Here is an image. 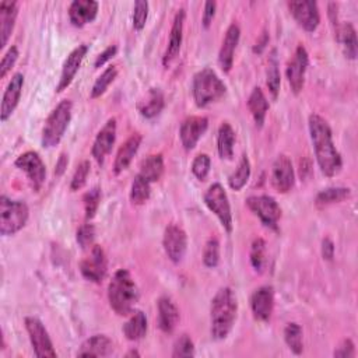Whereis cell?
Returning <instances> with one entry per match:
<instances>
[{
    "mask_svg": "<svg viewBox=\"0 0 358 358\" xmlns=\"http://www.w3.org/2000/svg\"><path fill=\"white\" fill-rule=\"evenodd\" d=\"M310 133L322 173L329 178L336 176L341 171L343 161L333 143L332 129L321 115L312 113L310 116Z\"/></svg>",
    "mask_w": 358,
    "mask_h": 358,
    "instance_id": "6da1fadb",
    "label": "cell"
},
{
    "mask_svg": "<svg viewBox=\"0 0 358 358\" xmlns=\"http://www.w3.org/2000/svg\"><path fill=\"white\" fill-rule=\"evenodd\" d=\"M238 304L234 291L223 287L217 291L210 307V333L216 340L225 339L235 322Z\"/></svg>",
    "mask_w": 358,
    "mask_h": 358,
    "instance_id": "7a4b0ae2",
    "label": "cell"
},
{
    "mask_svg": "<svg viewBox=\"0 0 358 358\" xmlns=\"http://www.w3.org/2000/svg\"><path fill=\"white\" fill-rule=\"evenodd\" d=\"M108 300L115 314L121 317L132 314L139 301V288L126 269H119L113 274L108 285Z\"/></svg>",
    "mask_w": 358,
    "mask_h": 358,
    "instance_id": "3957f363",
    "label": "cell"
},
{
    "mask_svg": "<svg viewBox=\"0 0 358 358\" xmlns=\"http://www.w3.org/2000/svg\"><path fill=\"white\" fill-rule=\"evenodd\" d=\"M227 93V87L223 80L217 76L213 69H202L194 77L192 94L195 104L199 108H205L218 100H221Z\"/></svg>",
    "mask_w": 358,
    "mask_h": 358,
    "instance_id": "277c9868",
    "label": "cell"
},
{
    "mask_svg": "<svg viewBox=\"0 0 358 358\" xmlns=\"http://www.w3.org/2000/svg\"><path fill=\"white\" fill-rule=\"evenodd\" d=\"M72 119V102L64 100L48 116L42 129V146L52 149L61 143Z\"/></svg>",
    "mask_w": 358,
    "mask_h": 358,
    "instance_id": "5b68a950",
    "label": "cell"
},
{
    "mask_svg": "<svg viewBox=\"0 0 358 358\" xmlns=\"http://www.w3.org/2000/svg\"><path fill=\"white\" fill-rule=\"evenodd\" d=\"M30 210L26 202L12 200L8 196L0 198V234L15 235L23 229L28 221Z\"/></svg>",
    "mask_w": 358,
    "mask_h": 358,
    "instance_id": "8992f818",
    "label": "cell"
},
{
    "mask_svg": "<svg viewBox=\"0 0 358 358\" xmlns=\"http://www.w3.org/2000/svg\"><path fill=\"white\" fill-rule=\"evenodd\" d=\"M205 203L210 211H213L220 220L224 229L231 234L232 232V214L231 206L228 202L227 192L220 184H213L205 194Z\"/></svg>",
    "mask_w": 358,
    "mask_h": 358,
    "instance_id": "52a82bcc",
    "label": "cell"
},
{
    "mask_svg": "<svg viewBox=\"0 0 358 358\" xmlns=\"http://www.w3.org/2000/svg\"><path fill=\"white\" fill-rule=\"evenodd\" d=\"M247 206L256 217H259L265 227L277 229L279 220L281 218V207L274 198L267 195L251 196L247 199Z\"/></svg>",
    "mask_w": 358,
    "mask_h": 358,
    "instance_id": "ba28073f",
    "label": "cell"
},
{
    "mask_svg": "<svg viewBox=\"0 0 358 358\" xmlns=\"http://www.w3.org/2000/svg\"><path fill=\"white\" fill-rule=\"evenodd\" d=\"M24 323L35 355L41 358H55L56 351L44 323L34 317H27Z\"/></svg>",
    "mask_w": 358,
    "mask_h": 358,
    "instance_id": "9c48e42d",
    "label": "cell"
},
{
    "mask_svg": "<svg viewBox=\"0 0 358 358\" xmlns=\"http://www.w3.org/2000/svg\"><path fill=\"white\" fill-rule=\"evenodd\" d=\"M162 247L172 263H181L188 248L187 232L175 224H169L164 231Z\"/></svg>",
    "mask_w": 358,
    "mask_h": 358,
    "instance_id": "30bf717a",
    "label": "cell"
},
{
    "mask_svg": "<svg viewBox=\"0 0 358 358\" xmlns=\"http://www.w3.org/2000/svg\"><path fill=\"white\" fill-rule=\"evenodd\" d=\"M310 65V56L305 46L300 45L287 65V79L295 95L300 94L305 84V73Z\"/></svg>",
    "mask_w": 358,
    "mask_h": 358,
    "instance_id": "8fae6325",
    "label": "cell"
},
{
    "mask_svg": "<svg viewBox=\"0 0 358 358\" xmlns=\"http://www.w3.org/2000/svg\"><path fill=\"white\" fill-rule=\"evenodd\" d=\"M288 9L295 19V21L300 24L305 31L314 32L319 23H321V15L318 9V3L312 2V0H300V2H288Z\"/></svg>",
    "mask_w": 358,
    "mask_h": 358,
    "instance_id": "7c38bea8",
    "label": "cell"
},
{
    "mask_svg": "<svg viewBox=\"0 0 358 358\" xmlns=\"http://www.w3.org/2000/svg\"><path fill=\"white\" fill-rule=\"evenodd\" d=\"M15 164L19 169L26 172L27 178L30 179V182L35 191H39L42 188L46 178V168L37 151H27L21 154Z\"/></svg>",
    "mask_w": 358,
    "mask_h": 358,
    "instance_id": "4fadbf2b",
    "label": "cell"
},
{
    "mask_svg": "<svg viewBox=\"0 0 358 358\" xmlns=\"http://www.w3.org/2000/svg\"><path fill=\"white\" fill-rule=\"evenodd\" d=\"M270 181L279 194H287L294 188L295 173L291 160L285 154H280L272 167Z\"/></svg>",
    "mask_w": 358,
    "mask_h": 358,
    "instance_id": "5bb4252c",
    "label": "cell"
},
{
    "mask_svg": "<svg viewBox=\"0 0 358 358\" xmlns=\"http://www.w3.org/2000/svg\"><path fill=\"white\" fill-rule=\"evenodd\" d=\"M80 272L86 280L97 284L102 283L108 272V262H106L105 252L101 247L98 245L93 247L90 255L82 262Z\"/></svg>",
    "mask_w": 358,
    "mask_h": 358,
    "instance_id": "9a60e30c",
    "label": "cell"
},
{
    "mask_svg": "<svg viewBox=\"0 0 358 358\" xmlns=\"http://www.w3.org/2000/svg\"><path fill=\"white\" fill-rule=\"evenodd\" d=\"M185 17H187L185 9H179L175 15L172 28H171V34H169V39H168V45H167V49H165V53H164V57H162V65L165 68H168L178 57L179 52H181Z\"/></svg>",
    "mask_w": 358,
    "mask_h": 358,
    "instance_id": "2e32d148",
    "label": "cell"
},
{
    "mask_svg": "<svg viewBox=\"0 0 358 358\" xmlns=\"http://www.w3.org/2000/svg\"><path fill=\"white\" fill-rule=\"evenodd\" d=\"M209 128V119L205 116H189L181 125L179 136H181L182 146L187 151H191L196 147L200 138L206 133Z\"/></svg>",
    "mask_w": 358,
    "mask_h": 358,
    "instance_id": "e0dca14e",
    "label": "cell"
},
{
    "mask_svg": "<svg viewBox=\"0 0 358 358\" xmlns=\"http://www.w3.org/2000/svg\"><path fill=\"white\" fill-rule=\"evenodd\" d=\"M88 52V45H79L76 49H73L69 56L66 57V61L64 64V68H62V75H61V79H59V83L56 86V93H62L64 90H66L72 82L75 80L84 57Z\"/></svg>",
    "mask_w": 358,
    "mask_h": 358,
    "instance_id": "ac0fdd59",
    "label": "cell"
},
{
    "mask_svg": "<svg viewBox=\"0 0 358 358\" xmlns=\"http://www.w3.org/2000/svg\"><path fill=\"white\" fill-rule=\"evenodd\" d=\"M251 308L256 321L267 322L274 308V290L270 285H262L251 296Z\"/></svg>",
    "mask_w": 358,
    "mask_h": 358,
    "instance_id": "d6986e66",
    "label": "cell"
},
{
    "mask_svg": "<svg viewBox=\"0 0 358 358\" xmlns=\"http://www.w3.org/2000/svg\"><path fill=\"white\" fill-rule=\"evenodd\" d=\"M116 140V119L111 117L98 132L93 144V157L98 164H104L105 157L111 153Z\"/></svg>",
    "mask_w": 358,
    "mask_h": 358,
    "instance_id": "ffe728a7",
    "label": "cell"
},
{
    "mask_svg": "<svg viewBox=\"0 0 358 358\" xmlns=\"http://www.w3.org/2000/svg\"><path fill=\"white\" fill-rule=\"evenodd\" d=\"M241 37V30L235 23L231 24L225 32L220 53H218V65L224 73L231 72L232 65H234V55L238 42H240Z\"/></svg>",
    "mask_w": 358,
    "mask_h": 358,
    "instance_id": "44dd1931",
    "label": "cell"
},
{
    "mask_svg": "<svg viewBox=\"0 0 358 358\" xmlns=\"http://www.w3.org/2000/svg\"><path fill=\"white\" fill-rule=\"evenodd\" d=\"M24 86V76L21 73H16L10 83L8 84V88L3 94L2 100V109H0V119L2 122H6L8 119L12 116L15 109L19 105V101L21 98V91Z\"/></svg>",
    "mask_w": 358,
    "mask_h": 358,
    "instance_id": "7402d4cb",
    "label": "cell"
},
{
    "mask_svg": "<svg viewBox=\"0 0 358 358\" xmlns=\"http://www.w3.org/2000/svg\"><path fill=\"white\" fill-rule=\"evenodd\" d=\"M100 5L94 0H75L69 8V19L75 27H84L93 23L98 15Z\"/></svg>",
    "mask_w": 358,
    "mask_h": 358,
    "instance_id": "603a6c76",
    "label": "cell"
},
{
    "mask_svg": "<svg viewBox=\"0 0 358 358\" xmlns=\"http://www.w3.org/2000/svg\"><path fill=\"white\" fill-rule=\"evenodd\" d=\"M19 15V5L12 0L0 3V46L5 48L13 32L16 19Z\"/></svg>",
    "mask_w": 358,
    "mask_h": 358,
    "instance_id": "cb8c5ba5",
    "label": "cell"
},
{
    "mask_svg": "<svg viewBox=\"0 0 358 358\" xmlns=\"http://www.w3.org/2000/svg\"><path fill=\"white\" fill-rule=\"evenodd\" d=\"M142 140H143L142 135L135 133L122 144L121 149H119V151L115 157V162H113V172L116 175L124 172L131 165L133 157L136 156V153L142 144Z\"/></svg>",
    "mask_w": 358,
    "mask_h": 358,
    "instance_id": "d4e9b609",
    "label": "cell"
},
{
    "mask_svg": "<svg viewBox=\"0 0 358 358\" xmlns=\"http://www.w3.org/2000/svg\"><path fill=\"white\" fill-rule=\"evenodd\" d=\"M179 322V310L168 296L158 300V328L164 333H172Z\"/></svg>",
    "mask_w": 358,
    "mask_h": 358,
    "instance_id": "484cf974",
    "label": "cell"
},
{
    "mask_svg": "<svg viewBox=\"0 0 358 358\" xmlns=\"http://www.w3.org/2000/svg\"><path fill=\"white\" fill-rule=\"evenodd\" d=\"M113 343L105 335H94L87 339L80 350L77 351L79 357H106L112 352Z\"/></svg>",
    "mask_w": 358,
    "mask_h": 358,
    "instance_id": "4316f807",
    "label": "cell"
},
{
    "mask_svg": "<svg viewBox=\"0 0 358 358\" xmlns=\"http://www.w3.org/2000/svg\"><path fill=\"white\" fill-rule=\"evenodd\" d=\"M269 106H270L269 101L265 97L263 91L259 87L254 88V91L251 93L249 100H248V108H249V112H251V115H252L254 121H255L258 128L263 126L265 119H266V113L269 111Z\"/></svg>",
    "mask_w": 358,
    "mask_h": 358,
    "instance_id": "83f0119b",
    "label": "cell"
},
{
    "mask_svg": "<svg viewBox=\"0 0 358 358\" xmlns=\"http://www.w3.org/2000/svg\"><path fill=\"white\" fill-rule=\"evenodd\" d=\"M335 32H336V39L343 46L346 57L354 61V59L357 57V32H355V28L352 27V24H350V23H346L343 26L339 24V27L335 30Z\"/></svg>",
    "mask_w": 358,
    "mask_h": 358,
    "instance_id": "f1b7e54d",
    "label": "cell"
},
{
    "mask_svg": "<svg viewBox=\"0 0 358 358\" xmlns=\"http://www.w3.org/2000/svg\"><path fill=\"white\" fill-rule=\"evenodd\" d=\"M164 94L160 88H151L144 101L139 104V112L146 119L156 117L164 108Z\"/></svg>",
    "mask_w": 358,
    "mask_h": 358,
    "instance_id": "f546056e",
    "label": "cell"
},
{
    "mask_svg": "<svg viewBox=\"0 0 358 358\" xmlns=\"http://www.w3.org/2000/svg\"><path fill=\"white\" fill-rule=\"evenodd\" d=\"M234 143H235V132L228 122H224L217 135V150L218 156L223 160H232L234 157Z\"/></svg>",
    "mask_w": 358,
    "mask_h": 358,
    "instance_id": "4dcf8cb0",
    "label": "cell"
},
{
    "mask_svg": "<svg viewBox=\"0 0 358 358\" xmlns=\"http://www.w3.org/2000/svg\"><path fill=\"white\" fill-rule=\"evenodd\" d=\"M143 178H146L150 184L160 181L164 173V158L161 154H151L146 157L140 164V172Z\"/></svg>",
    "mask_w": 358,
    "mask_h": 358,
    "instance_id": "1f68e13d",
    "label": "cell"
},
{
    "mask_svg": "<svg viewBox=\"0 0 358 358\" xmlns=\"http://www.w3.org/2000/svg\"><path fill=\"white\" fill-rule=\"evenodd\" d=\"M251 178V162L247 154H244L238 162V167L228 178V185L232 191H241L249 181Z\"/></svg>",
    "mask_w": 358,
    "mask_h": 358,
    "instance_id": "d6a6232c",
    "label": "cell"
},
{
    "mask_svg": "<svg viewBox=\"0 0 358 358\" xmlns=\"http://www.w3.org/2000/svg\"><path fill=\"white\" fill-rule=\"evenodd\" d=\"M124 335L131 341L142 340L147 333V318L142 311L135 312L131 319L124 325Z\"/></svg>",
    "mask_w": 358,
    "mask_h": 358,
    "instance_id": "836d02e7",
    "label": "cell"
},
{
    "mask_svg": "<svg viewBox=\"0 0 358 358\" xmlns=\"http://www.w3.org/2000/svg\"><path fill=\"white\" fill-rule=\"evenodd\" d=\"M279 57H277V50L273 49L269 55V61H267V70H266V84L269 87V91L272 94V97L276 100L280 91V69H279Z\"/></svg>",
    "mask_w": 358,
    "mask_h": 358,
    "instance_id": "e575fe53",
    "label": "cell"
},
{
    "mask_svg": "<svg viewBox=\"0 0 358 358\" xmlns=\"http://www.w3.org/2000/svg\"><path fill=\"white\" fill-rule=\"evenodd\" d=\"M351 196V191L348 188H328L318 194L315 199V205L318 207H328L335 203H340Z\"/></svg>",
    "mask_w": 358,
    "mask_h": 358,
    "instance_id": "d590c367",
    "label": "cell"
},
{
    "mask_svg": "<svg viewBox=\"0 0 358 358\" xmlns=\"http://www.w3.org/2000/svg\"><path fill=\"white\" fill-rule=\"evenodd\" d=\"M151 184L147 181L146 178H143L140 173H138L132 182V189H131V200L133 205L140 206L144 205L151 195Z\"/></svg>",
    "mask_w": 358,
    "mask_h": 358,
    "instance_id": "8d00e7d4",
    "label": "cell"
},
{
    "mask_svg": "<svg viewBox=\"0 0 358 358\" xmlns=\"http://www.w3.org/2000/svg\"><path fill=\"white\" fill-rule=\"evenodd\" d=\"M284 341L295 355H300L304 350L301 326L294 322L288 323L284 329Z\"/></svg>",
    "mask_w": 358,
    "mask_h": 358,
    "instance_id": "74e56055",
    "label": "cell"
},
{
    "mask_svg": "<svg viewBox=\"0 0 358 358\" xmlns=\"http://www.w3.org/2000/svg\"><path fill=\"white\" fill-rule=\"evenodd\" d=\"M117 76V69L115 66H109L106 68L102 75L95 80L93 88H91V98H98L101 97L106 88L109 87V84L113 83V80L116 79Z\"/></svg>",
    "mask_w": 358,
    "mask_h": 358,
    "instance_id": "f35d334b",
    "label": "cell"
},
{
    "mask_svg": "<svg viewBox=\"0 0 358 358\" xmlns=\"http://www.w3.org/2000/svg\"><path fill=\"white\" fill-rule=\"evenodd\" d=\"M195 344L188 335H182L176 339L172 350L173 358H189L195 357Z\"/></svg>",
    "mask_w": 358,
    "mask_h": 358,
    "instance_id": "ab89813d",
    "label": "cell"
},
{
    "mask_svg": "<svg viewBox=\"0 0 358 358\" xmlns=\"http://www.w3.org/2000/svg\"><path fill=\"white\" fill-rule=\"evenodd\" d=\"M220 262V243L217 238H210L203 251V263L206 267L214 269Z\"/></svg>",
    "mask_w": 358,
    "mask_h": 358,
    "instance_id": "60d3db41",
    "label": "cell"
},
{
    "mask_svg": "<svg viewBox=\"0 0 358 358\" xmlns=\"http://www.w3.org/2000/svg\"><path fill=\"white\" fill-rule=\"evenodd\" d=\"M84 210H86V217L90 220L95 216L98 207H100V202H101V189L100 188H93L90 189L84 198Z\"/></svg>",
    "mask_w": 358,
    "mask_h": 358,
    "instance_id": "b9f144b4",
    "label": "cell"
},
{
    "mask_svg": "<svg viewBox=\"0 0 358 358\" xmlns=\"http://www.w3.org/2000/svg\"><path fill=\"white\" fill-rule=\"evenodd\" d=\"M265 252H266V244L262 238H258V240L254 241L252 248H251V263L256 272L263 270Z\"/></svg>",
    "mask_w": 358,
    "mask_h": 358,
    "instance_id": "7bdbcfd3",
    "label": "cell"
},
{
    "mask_svg": "<svg viewBox=\"0 0 358 358\" xmlns=\"http://www.w3.org/2000/svg\"><path fill=\"white\" fill-rule=\"evenodd\" d=\"M90 168H91V165H90V161H87V160H84V161H82V164H79V167L72 178V184H70V189L73 192L82 189L86 185L88 173H90Z\"/></svg>",
    "mask_w": 358,
    "mask_h": 358,
    "instance_id": "ee69618b",
    "label": "cell"
},
{
    "mask_svg": "<svg viewBox=\"0 0 358 358\" xmlns=\"http://www.w3.org/2000/svg\"><path fill=\"white\" fill-rule=\"evenodd\" d=\"M211 160L207 154H199L194 162H192V172L199 179V181H205L210 172Z\"/></svg>",
    "mask_w": 358,
    "mask_h": 358,
    "instance_id": "f6af8a7d",
    "label": "cell"
},
{
    "mask_svg": "<svg viewBox=\"0 0 358 358\" xmlns=\"http://www.w3.org/2000/svg\"><path fill=\"white\" fill-rule=\"evenodd\" d=\"M149 17V3L144 0H138L133 10V28L142 31L146 27V21Z\"/></svg>",
    "mask_w": 358,
    "mask_h": 358,
    "instance_id": "bcb514c9",
    "label": "cell"
},
{
    "mask_svg": "<svg viewBox=\"0 0 358 358\" xmlns=\"http://www.w3.org/2000/svg\"><path fill=\"white\" fill-rule=\"evenodd\" d=\"M77 244L83 248V249H88L90 247H93L94 240H95V228L93 224H84L77 229V235H76Z\"/></svg>",
    "mask_w": 358,
    "mask_h": 358,
    "instance_id": "7dc6e473",
    "label": "cell"
},
{
    "mask_svg": "<svg viewBox=\"0 0 358 358\" xmlns=\"http://www.w3.org/2000/svg\"><path fill=\"white\" fill-rule=\"evenodd\" d=\"M19 59V49L16 46H10L9 50L5 53L2 62H0V77L5 79L8 73L13 69Z\"/></svg>",
    "mask_w": 358,
    "mask_h": 358,
    "instance_id": "c3c4849f",
    "label": "cell"
},
{
    "mask_svg": "<svg viewBox=\"0 0 358 358\" xmlns=\"http://www.w3.org/2000/svg\"><path fill=\"white\" fill-rule=\"evenodd\" d=\"M335 357H341V358H348V357H355V346L350 339H346L341 341V344L335 350Z\"/></svg>",
    "mask_w": 358,
    "mask_h": 358,
    "instance_id": "681fc988",
    "label": "cell"
},
{
    "mask_svg": "<svg viewBox=\"0 0 358 358\" xmlns=\"http://www.w3.org/2000/svg\"><path fill=\"white\" fill-rule=\"evenodd\" d=\"M216 9H217V3L216 2H206L205 3V12H203V17H202V23L205 28H209L213 23V19L216 16Z\"/></svg>",
    "mask_w": 358,
    "mask_h": 358,
    "instance_id": "f907efd6",
    "label": "cell"
},
{
    "mask_svg": "<svg viewBox=\"0 0 358 358\" xmlns=\"http://www.w3.org/2000/svg\"><path fill=\"white\" fill-rule=\"evenodd\" d=\"M116 52H117V48H116L115 45L108 46L102 53H100V55L97 56L94 66H95V68H101V66H104L108 61H111V59L116 55Z\"/></svg>",
    "mask_w": 358,
    "mask_h": 358,
    "instance_id": "816d5d0a",
    "label": "cell"
},
{
    "mask_svg": "<svg viewBox=\"0 0 358 358\" xmlns=\"http://www.w3.org/2000/svg\"><path fill=\"white\" fill-rule=\"evenodd\" d=\"M322 256L326 261H332L335 256V244L329 240V238H325L322 243Z\"/></svg>",
    "mask_w": 358,
    "mask_h": 358,
    "instance_id": "f5cc1de1",
    "label": "cell"
},
{
    "mask_svg": "<svg viewBox=\"0 0 358 358\" xmlns=\"http://www.w3.org/2000/svg\"><path fill=\"white\" fill-rule=\"evenodd\" d=\"M68 164H69V158L66 154H61V157H59L57 162H56V167H55V173L56 175H62L65 172V169L68 168Z\"/></svg>",
    "mask_w": 358,
    "mask_h": 358,
    "instance_id": "db71d44e",
    "label": "cell"
},
{
    "mask_svg": "<svg viewBox=\"0 0 358 358\" xmlns=\"http://www.w3.org/2000/svg\"><path fill=\"white\" fill-rule=\"evenodd\" d=\"M132 355H136V357H139L140 354H139L138 351H135V350H132L131 352H128V354H126V357H132Z\"/></svg>",
    "mask_w": 358,
    "mask_h": 358,
    "instance_id": "11a10c76",
    "label": "cell"
}]
</instances>
